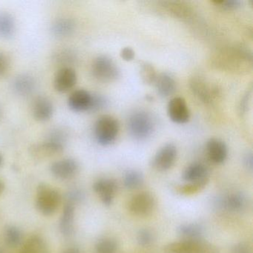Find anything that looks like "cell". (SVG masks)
<instances>
[{"mask_svg":"<svg viewBox=\"0 0 253 253\" xmlns=\"http://www.w3.org/2000/svg\"><path fill=\"white\" fill-rule=\"evenodd\" d=\"M127 127L133 138L137 140H145L153 133L155 122L150 114L145 111H137L130 115Z\"/></svg>","mask_w":253,"mask_h":253,"instance_id":"1","label":"cell"},{"mask_svg":"<svg viewBox=\"0 0 253 253\" xmlns=\"http://www.w3.org/2000/svg\"><path fill=\"white\" fill-rule=\"evenodd\" d=\"M120 131L118 120L110 115H103L96 121L94 134L96 141L101 146L112 144L116 140Z\"/></svg>","mask_w":253,"mask_h":253,"instance_id":"2","label":"cell"},{"mask_svg":"<svg viewBox=\"0 0 253 253\" xmlns=\"http://www.w3.org/2000/svg\"><path fill=\"white\" fill-rule=\"evenodd\" d=\"M61 204L58 191L45 183H41L37 190L36 207L41 214L45 216L54 214Z\"/></svg>","mask_w":253,"mask_h":253,"instance_id":"3","label":"cell"},{"mask_svg":"<svg viewBox=\"0 0 253 253\" xmlns=\"http://www.w3.org/2000/svg\"><path fill=\"white\" fill-rule=\"evenodd\" d=\"M91 74L100 82L109 83L116 81L119 78L120 69L110 57L100 55L93 61Z\"/></svg>","mask_w":253,"mask_h":253,"instance_id":"4","label":"cell"},{"mask_svg":"<svg viewBox=\"0 0 253 253\" xmlns=\"http://www.w3.org/2000/svg\"><path fill=\"white\" fill-rule=\"evenodd\" d=\"M166 253H218V249L203 240L170 243L164 247Z\"/></svg>","mask_w":253,"mask_h":253,"instance_id":"5","label":"cell"},{"mask_svg":"<svg viewBox=\"0 0 253 253\" xmlns=\"http://www.w3.org/2000/svg\"><path fill=\"white\" fill-rule=\"evenodd\" d=\"M156 201L150 192H143L134 195L128 204L130 211L138 217L150 215L155 209Z\"/></svg>","mask_w":253,"mask_h":253,"instance_id":"6","label":"cell"},{"mask_svg":"<svg viewBox=\"0 0 253 253\" xmlns=\"http://www.w3.org/2000/svg\"><path fill=\"white\" fill-rule=\"evenodd\" d=\"M177 157V149L173 143L163 146L155 154L152 166L158 171H165L174 166Z\"/></svg>","mask_w":253,"mask_h":253,"instance_id":"7","label":"cell"},{"mask_svg":"<svg viewBox=\"0 0 253 253\" xmlns=\"http://www.w3.org/2000/svg\"><path fill=\"white\" fill-rule=\"evenodd\" d=\"M167 115L175 124H186L190 118V112L185 99L180 97L171 99L167 105Z\"/></svg>","mask_w":253,"mask_h":253,"instance_id":"8","label":"cell"},{"mask_svg":"<svg viewBox=\"0 0 253 253\" xmlns=\"http://www.w3.org/2000/svg\"><path fill=\"white\" fill-rule=\"evenodd\" d=\"M78 76L72 67H63L56 73L54 87L60 93H66L74 88L77 84Z\"/></svg>","mask_w":253,"mask_h":253,"instance_id":"9","label":"cell"},{"mask_svg":"<svg viewBox=\"0 0 253 253\" xmlns=\"http://www.w3.org/2000/svg\"><path fill=\"white\" fill-rule=\"evenodd\" d=\"M93 189L100 197L103 204L110 206L116 195L118 184L113 179L101 178L94 183Z\"/></svg>","mask_w":253,"mask_h":253,"instance_id":"10","label":"cell"},{"mask_svg":"<svg viewBox=\"0 0 253 253\" xmlns=\"http://www.w3.org/2000/svg\"><path fill=\"white\" fill-rule=\"evenodd\" d=\"M51 171L53 175L60 180H69L76 175L78 171V164L72 158H66L56 161L51 165Z\"/></svg>","mask_w":253,"mask_h":253,"instance_id":"11","label":"cell"},{"mask_svg":"<svg viewBox=\"0 0 253 253\" xmlns=\"http://www.w3.org/2000/svg\"><path fill=\"white\" fill-rule=\"evenodd\" d=\"M209 159L215 164H222L228 156V148L226 143L220 139L210 138L206 145Z\"/></svg>","mask_w":253,"mask_h":253,"instance_id":"12","label":"cell"},{"mask_svg":"<svg viewBox=\"0 0 253 253\" xmlns=\"http://www.w3.org/2000/svg\"><path fill=\"white\" fill-rule=\"evenodd\" d=\"M209 170L202 163L195 162L186 167L183 171V180L186 183H208Z\"/></svg>","mask_w":253,"mask_h":253,"instance_id":"13","label":"cell"},{"mask_svg":"<svg viewBox=\"0 0 253 253\" xmlns=\"http://www.w3.org/2000/svg\"><path fill=\"white\" fill-rule=\"evenodd\" d=\"M32 113L37 121L41 122L49 121L54 115V105L48 97L40 96L34 101Z\"/></svg>","mask_w":253,"mask_h":253,"instance_id":"14","label":"cell"},{"mask_svg":"<svg viewBox=\"0 0 253 253\" xmlns=\"http://www.w3.org/2000/svg\"><path fill=\"white\" fill-rule=\"evenodd\" d=\"M219 206L231 212H240L247 207V198L241 192H234L225 195L219 200Z\"/></svg>","mask_w":253,"mask_h":253,"instance_id":"15","label":"cell"},{"mask_svg":"<svg viewBox=\"0 0 253 253\" xmlns=\"http://www.w3.org/2000/svg\"><path fill=\"white\" fill-rule=\"evenodd\" d=\"M91 101V94L85 89L74 91L68 100L69 107L74 112H88Z\"/></svg>","mask_w":253,"mask_h":253,"instance_id":"16","label":"cell"},{"mask_svg":"<svg viewBox=\"0 0 253 253\" xmlns=\"http://www.w3.org/2000/svg\"><path fill=\"white\" fill-rule=\"evenodd\" d=\"M14 91L20 96L30 95L36 88V81L32 75L22 74L18 75L13 82Z\"/></svg>","mask_w":253,"mask_h":253,"instance_id":"17","label":"cell"},{"mask_svg":"<svg viewBox=\"0 0 253 253\" xmlns=\"http://www.w3.org/2000/svg\"><path fill=\"white\" fill-rule=\"evenodd\" d=\"M157 92L162 97H169L176 90V82L174 78L167 73H161L157 76L155 81Z\"/></svg>","mask_w":253,"mask_h":253,"instance_id":"18","label":"cell"},{"mask_svg":"<svg viewBox=\"0 0 253 253\" xmlns=\"http://www.w3.org/2000/svg\"><path fill=\"white\" fill-rule=\"evenodd\" d=\"M179 235L185 241H196L203 240L204 228L202 225L197 223H183L177 229Z\"/></svg>","mask_w":253,"mask_h":253,"instance_id":"19","label":"cell"},{"mask_svg":"<svg viewBox=\"0 0 253 253\" xmlns=\"http://www.w3.org/2000/svg\"><path fill=\"white\" fill-rule=\"evenodd\" d=\"M75 222V204L67 202L63 208V214L60 220V229L66 236L72 235Z\"/></svg>","mask_w":253,"mask_h":253,"instance_id":"20","label":"cell"},{"mask_svg":"<svg viewBox=\"0 0 253 253\" xmlns=\"http://www.w3.org/2000/svg\"><path fill=\"white\" fill-rule=\"evenodd\" d=\"M76 23L75 20L69 17L57 19L51 26V32L57 38L70 36L75 32Z\"/></svg>","mask_w":253,"mask_h":253,"instance_id":"21","label":"cell"},{"mask_svg":"<svg viewBox=\"0 0 253 253\" xmlns=\"http://www.w3.org/2000/svg\"><path fill=\"white\" fill-rule=\"evenodd\" d=\"M64 147L45 140L41 144L35 145L32 148V155L38 158H47L61 153Z\"/></svg>","mask_w":253,"mask_h":253,"instance_id":"22","label":"cell"},{"mask_svg":"<svg viewBox=\"0 0 253 253\" xmlns=\"http://www.w3.org/2000/svg\"><path fill=\"white\" fill-rule=\"evenodd\" d=\"M20 253H50V251L43 238L35 235L25 242Z\"/></svg>","mask_w":253,"mask_h":253,"instance_id":"23","label":"cell"},{"mask_svg":"<svg viewBox=\"0 0 253 253\" xmlns=\"http://www.w3.org/2000/svg\"><path fill=\"white\" fill-rule=\"evenodd\" d=\"M16 30L14 17L8 12H0V38L9 39L12 38Z\"/></svg>","mask_w":253,"mask_h":253,"instance_id":"24","label":"cell"},{"mask_svg":"<svg viewBox=\"0 0 253 253\" xmlns=\"http://www.w3.org/2000/svg\"><path fill=\"white\" fill-rule=\"evenodd\" d=\"M143 181H144L143 174L138 170H128L124 174V186L130 190L139 189L143 184Z\"/></svg>","mask_w":253,"mask_h":253,"instance_id":"25","label":"cell"},{"mask_svg":"<svg viewBox=\"0 0 253 253\" xmlns=\"http://www.w3.org/2000/svg\"><path fill=\"white\" fill-rule=\"evenodd\" d=\"M4 240L8 247H17L23 242V232L17 226H8L4 232Z\"/></svg>","mask_w":253,"mask_h":253,"instance_id":"26","label":"cell"},{"mask_svg":"<svg viewBox=\"0 0 253 253\" xmlns=\"http://www.w3.org/2000/svg\"><path fill=\"white\" fill-rule=\"evenodd\" d=\"M118 249V242L112 238H102L95 246L96 253H117Z\"/></svg>","mask_w":253,"mask_h":253,"instance_id":"27","label":"cell"},{"mask_svg":"<svg viewBox=\"0 0 253 253\" xmlns=\"http://www.w3.org/2000/svg\"><path fill=\"white\" fill-rule=\"evenodd\" d=\"M140 75L142 81L147 85H152V84H155V80L158 76L153 66L150 63H146V62L140 64Z\"/></svg>","mask_w":253,"mask_h":253,"instance_id":"28","label":"cell"},{"mask_svg":"<svg viewBox=\"0 0 253 253\" xmlns=\"http://www.w3.org/2000/svg\"><path fill=\"white\" fill-rule=\"evenodd\" d=\"M194 93L200 97V99L204 102H209L210 100V93L208 86L205 83L201 80H194L191 84Z\"/></svg>","mask_w":253,"mask_h":253,"instance_id":"29","label":"cell"},{"mask_svg":"<svg viewBox=\"0 0 253 253\" xmlns=\"http://www.w3.org/2000/svg\"><path fill=\"white\" fill-rule=\"evenodd\" d=\"M208 183H186L181 186H177L176 191L180 195H191L198 193L204 189Z\"/></svg>","mask_w":253,"mask_h":253,"instance_id":"30","label":"cell"},{"mask_svg":"<svg viewBox=\"0 0 253 253\" xmlns=\"http://www.w3.org/2000/svg\"><path fill=\"white\" fill-rule=\"evenodd\" d=\"M66 139H67V134H66L65 130L60 128H56L50 131L48 137H47L46 141L51 142V143H55V144L64 147Z\"/></svg>","mask_w":253,"mask_h":253,"instance_id":"31","label":"cell"},{"mask_svg":"<svg viewBox=\"0 0 253 253\" xmlns=\"http://www.w3.org/2000/svg\"><path fill=\"white\" fill-rule=\"evenodd\" d=\"M137 240L142 247H149L155 241V235L150 229H142L137 233Z\"/></svg>","mask_w":253,"mask_h":253,"instance_id":"32","label":"cell"},{"mask_svg":"<svg viewBox=\"0 0 253 253\" xmlns=\"http://www.w3.org/2000/svg\"><path fill=\"white\" fill-rule=\"evenodd\" d=\"M107 104V100L100 94H91V101L88 112H97L101 110Z\"/></svg>","mask_w":253,"mask_h":253,"instance_id":"33","label":"cell"},{"mask_svg":"<svg viewBox=\"0 0 253 253\" xmlns=\"http://www.w3.org/2000/svg\"><path fill=\"white\" fill-rule=\"evenodd\" d=\"M214 3L225 11L237 9L241 5V2L239 0H226L221 2H215Z\"/></svg>","mask_w":253,"mask_h":253,"instance_id":"34","label":"cell"},{"mask_svg":"<svg viewBox=\"0 0 253 253\" xmlns=\"http://www.w3.org/2000/svg\"><path fill=\"white\" fill-rule=\"evenodd\" d=\"M56 60L60 62V63L68 65L75 60V57H74V54L72 51H69V50H65V51H60V53L57 54Z\"/></svg>","mask_w":253,"mask_h":253,"instance_id":"35","label":"cell"},{"mask_svg":"<svg viewBox=\"0 0 253 253\" xmlns=\"http://www.w3.org/2000/svg\"><path fill=\"white\" fill-rule=\"evenodd\" d=\"M120 55L123 60L126 62H130L134 60L135 53H134V50L130 47H125L121 50Z\"/></svg>","mask_w":253,"mask_h":253,"instance_id":"36","label":"cell"},{"mask_svg":"<svg viewBox=\"0 0 253 253\" xmlns=\"http://www.w3.org/2000/svg\"><path fill=\"white\" fill-rule=\"evenodd\" d=\"M9 67V60L8 57L3 54L0 52V76L5 75Z\"/></svg>","mask_w":253,"mask_h":253,"instance_id":"37","label":"cell"},{"mask_svg":"<svg viewBox=\"0 0 253 253\" xmlns=\"http://www.w3.org/2000/svg\"><path fill=\"white\" fill-rule=\"evenodd\" d=\"M84 198V194L79 190H74L69 194L68 197V202L72 203L75 204V203L79 202Z\"/></svg>","mask_w":253,"mask_h":253,"instance_id":"38","label":"cell"},{"mask_svg":"<svg viewBox=\"0 0 253 253\" xmlns=\"http://www.w3.org/2000/svg\"><path fill=\"white\" fill-rule=\"evenodd\" d=\"M232 253H252L250 247L247 244H238L234 247Z\"/></svg>","mask_w":253,"mask_h":253,"instance_id":"39","label":"cell"},{"mask_svg":"<svg viewBox=\"0 0 253 253\" xmlns=\"http://www.w3.org/2000/svg\"><path fill=\"white\" fill-rule=\"evenodd\" d=\"M244 163L245 167L248 169L249 170L252 171L253 168V154L252 152H248L246 154L244 158Z\"/></svg>","mask_w":253,"mask_h":253,"instance_id":"40","label":"cell"},{"mask_svg":"<svg viewBox=\"0 0 253 253\" xmlns=\"http://www.w3.org/2000/svg\"><path fill=\"white\" fill-rule=\"evenodd\" d=\"M65 253H81V252L79 251V250H78V249L72 248V249H69V250H66V251L65 252Z\"/></svg>","mask_w":253,"mask_h":253,"instance_id":"41","label":"cell"},{"mask_svg":"<svg viewBox=\"0 0 253 253\" xmlns=\"http://www.w3.org/2000/svg\"><path fill=\"white\" fill-rule=\"evenodd\" d=\"M4 189H5V185H4V183L0 180V195L2 193Z\"/></svg>","mask_w":253,"mask_h":253,"instance_id":"42","label":"cell"},{"mask_svg":"<svg viewBox=\"0 0 253 253\" xmlns=\"http://www.w3.org/2000/svg\"><path fill=\"white\" fill-rule=\"evenodd\" d=\"M2 162H3V158H2V155H0V167L2 165Z\"/></svg>","mask_w":253,"mask_h":253,"instance_id":"43","label":"cell"},{"mask_svg":"<svg viewBox=\"0 0 253 253\" xmlns=\"http://www.w3.org/2000/svg\"><path fill=\"white\" fill-rule=\"evenodd\" d=\"M0 253H5V252H4L2 249H0Z\"/></svg>","mask_w":253,"mask_h":253,"instance_id":"44","label":"cell"}]
</instances>
